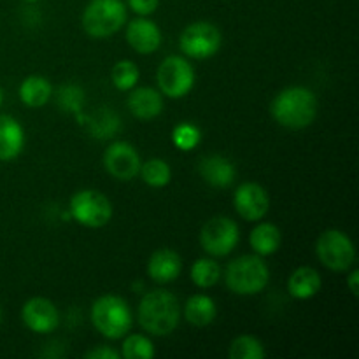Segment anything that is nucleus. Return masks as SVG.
I'll return each instance as SVG.
<instances>
[{"label": "nucleus", "mask_w": 359, "mask_h": 359, "mask_svg": "<svg viewBox=\"0 0 359 359\" xmlns=\"http://www.w3.org/2000/svg\"><path fill=\"white\" fill-rule=\"evenodd\" d=\"M221 279V266L219 263L214 262V259L202 258L196 259L191 266V280L195 283V286L203 287H212L219 283Z\"/></svg>", "instance_id": "26"}, {"label": "nucleus", "mask_w": 359, "mask_h": 359, "mask_svg": "<svg viewBox=\"0 0 359 359\" xmlns=\"http://www.w3.org/2000/svg\"><path fill=\"white\" fill-rule=\"evenodd\" d=\"M53 95L51 83L44 76H28L20 86V98L28 107H44Z\"/></svg>", "instance_id": "22"}, {"label": "nucleus", "mask_w": 359, "mask_h": 359, "mask_svg": "<svg viewBox=\"0 0 359 359\" xmlns=\"http://www.w3.org/2000/svg\"><path fill=\"white\" fill-rule=\"evenodd\" d=\"M128 109L135 118L154 119L163 111V98L154 88H132L128 97Z\"/></svg>", "instance_id": "17"}, {"label": "nucleus", "mask_w": 359, "mask_h": 359, "mask_svg": "<svg viewBox=\"0 0 359 359\" xmlns=\"http://www.w3.org/2000/svg\"><path fill=\"white\" fill-rule=\"evenodd\" d=\"M238 226L226 216H216L207 221L200 231V245L210 256H228L238 244Z\"/></svg>", "instance_id": "10"}, {"label": "nucleus", "mask_w": 359, "mask_h": 359, "mask_svg": "<svg viewBox=\"0 0 359 359\" xmlns=\"http://www.w3.org/2000/svg\"><path fill=\"white\" fill-rule=\"evenodd\" d=\"M0 319H2V312H0Z\"/></svg>", "instance_id": "36"}, {"label": "nucleus", "mask_w": 359, "mask_h": 359, "mask_svg": "<svg viewBox=\"0 0 359 359\" xmlns=\"http://www.w3.org/2000/svg\"><path fill=\"white\" fill-rule=\"evenodd\" d=\"M84 358H88V359H118L119 354L116 353L114 349H111V347L100 346V347H95V349L88 351V353L84 354Z\"/></svg>", "instance_id": "32"}, {"label": "nucleus", "mask_w": 359, "mask_h": 359, "mask_svg": "<svg viewBox=\"0 0 359 359\" xmlns=\"http://www.w3.org/2000/svg\"><path fill=\"white\" fill-rule=\"evenodd\" d=\"M126 7L121 0H91L83 13V27L90 37L105 39L121 30Z\"/></svg>", "instance_id": "5"}, {"label": "nucleus", "mask_w": 359, "mask_h": 359, "mask_svg": "<svg viewBox=\"0 0 359 359\" xmlns=\"http://www.w3.org/2000/svg\"><path fill=\"white\" fill-rule=\"evenodd\" d=\"M179 48L186 56L205 60L216 55L221 48V32L209 21H195L182 30Z\"/></svg>", "instance_id": "9"}, {"label": "nucleus", "mask_w": 359, "mask_h": 359, "mask_svg": "<svg viewBox=\"0 0 359 359\" xmlns=\"http://www.w3.org/2000/svg\"><path fill=\"white\" fill-rule=\"evenodd\" d=\"M56 104L67 114H81L86 104V93L77 84H63L56 93Z\"/></svg>", "instance_id": "25"}, {"label": "nucleus", "mask_w": 359, "mask_h": 359, "mask_svg": "<svg viewBox=\"0 0 359 359\" xmlns=\"http://www.w3.org/2000/svg\"><path fill=\"white\" fill-rule=\"evenodd\" d=\"M139 323L149 335L167 337L177 328L181 319L179 302L170 291L154 290L144 294L139 304Z\"/></svg>", "instance_id": "2"}, {"label": "nucleus", "mask_w": 359, "mask_h": 359, "mask_svg": "<svg viewBox=\"0 0 359 359\" xmlns=\"http://www.w3.org/2000/svg\"><path fill=\"white\" fill-rule=\"evenodd\" d=\"M25 2H28V4H35V2H39V0H25Z\"/></svg>", "instance_id": "35"}, {"label": "nucleus", "mask_w": 359, "mask_h": 359, "mask_svg": "<svg viewBox=\"0 0 359 359\" xmlns=\"http://www.w3.org/2000/svg\"><path fill=\"white\" fill-rule=\"evenodd\" d=\"M280 241V230L272 223L258 224L249 235V244L258 256H270L279 251Z\"/></svg>", "instance_id": "23"}, {"label": "nucleus", "mask_w": 359, "mask_h": 359, "mask_svg": "<svg viewBox=\"0 0 359 359\" xmlns=\"http://www.w3.org/2000/svg\"><path fill=\"white\" fill-rule=\"evenodd\" d=\"M200 140H202V132H200L198 126L193 125V123H179L174 128V132H172V142H174V146L181 151L195 149L200 144Z\"/></svg>", "instance_id": "30"}, {"label": "nucleus", "mask_w": 359, "mask_h": 359, "mask_svg": "<svg viewBox=\"0 0 359 359\" xmlns=\"http://www.w3.org/2000/svg\"><path fill=\"white\" fill-rule=\"evenodd\" d=\"M123 358L126 359H153L156 351H154L153 342L147 337L133 333V335L126 337L121 347Z\"/></svg>", "instance_id": "28"}, {"label": "nucleus", "mask_w": 359, "mask_h": 359, "mask_svg": "<svg viewBox=\"0 0 359 359\" xmlns=\"http://www.w3.org/2000/svg\"><path fill=\"white\" fill-rule=\"evenodd\" d=\"M233 205L244 219L259 221L269 212L270 196L262 184L244 182L235 189Z\"/></svg>", "instance_id": "13"}, {"label": "nucleus", "mask_w": 359, "mask_h": 359, "mask_svg": "<svg viewBox=\"0 0 359 359\" xmlns=\"http://www.w3.org/2000/svg\"><path fill=\"white\" fill-rule=\"evenodd\" d=\"M316 255L326 269L333 272H346L356 259V249L344 231L332 228L319 235L316 242Z\"/></svg>", "instance_id": "7"}, {"label": "nucleus", "mask_w": 359, "mask_h": 359, "mask_svg": "<svg viewBox=\"0 0 359 359\" xmlns=\"http://www.w3.org/2000/svg\"><path fill=\"white\" fill-rule=\"evenodd\" d=\"M70 216L86 228H102L111 221L112 203L97 189H81L70 198Z\"/></svg>", "instance_id": "6"}, {"label": "nucleus", "mask_w": 359, "mask_h": 359, "mask_svg": "<svg viewBox=\"0 0 359 359\" xmlns=\"http://www.w3.org/2000/svg\"><path fill=\"white\" fill-rule=\"evenodd\" d=\"M217 316V307L214 304V300L207 294H193L191 298H188L184 307V318L189 325L198 326H209L210 323L216 319Z\"/></svg>", "instance_id": "21"}, {"label": "nucleus", "mask_w": 359, "mask_h": 359, "mask_svg": "<svg viewBox=\"0 0 359 359\" xmlns=\"http://www.w3.org/2000/svg\"><path fill=\"white\" fill-rule=\"evenodd\" d=\"M91 323L104 337L118 340L132 330L133 316L128 304L116 294L97 298L91 307Z\"/></svg>", "instance_id": "4"}, {"label": "nucleus", "mask_w": 359, "mask_h": 359, "mask_svg": "<svg viewBox=\"0 0 359 359\" xmlns=\"http://www.w3.org/2000/svg\"><path fill=\"white\" fill-rule=\"evenodd\" d=\"M25 146V132L13 116L0 114V161L20 156Z\"/></svg>", "instance_id": "19"}, {"label": "nucleus", "mask_w": 359, "mask_h": 359, "mask_svg": "<svg viewBox=\"0 0 359 359\" xmlns=\"http://www.w3.org/2000/svg\"><path fill=\"white\" fill-rule=\"evenodd\" d=\"M270 112L280 126L291 130L307 128L318 116V98L309 88H284L270 104Z\"/></svg>", "instance_id": "1"}, {"label": "nucleus", "mask_w": 359, "mask_h": 359, "mask_svg": "<svg viewBox=\"0 0 359 359\" xmlns=\"http://www.w3.org/2000/svg\"><path fill=\"white\" fill-rule=\"evenodd\" d=\"M181 269V256L172 249H160V251L153 252L149 263H147V273L151 279L160 284H167L177 279Z\"/></svg>", "instance_id": "18"}, {"label": "nucleus", "mask_w": 359, "mask_h": 359, "mask_svg": "<svg viewBox=\"0 0 359 359\" xmlns=\"http://www.w3.org/2000/svg\"><path fill=\"white\" fill-rule=\"evenodd\" d=\"M130 9L139 16H149L160 6V0H128Z\"/></svg>", "instance_id": "31"}, {"label": "nucleus", "mask_w": 359, "mask_h": 359, "mask_svg": "<svg viewBox=\"0 0 359 359\" xmlns=\"http://www.w3.org/2000/svg\"><path fill=\"white\" fill-rule=\"evenodd\" d=\"M198 172L203 181L212 188H228L233 184L237 177V168L228 158L219 156V154H210L203 158L198 165Z\"/></svg>", "instance_id": "16"}, {"label": "nucleus", "mask_w": 359, "mask_h": 359, "mask_svg": "<svg viewBox=\"0 0 359 359\" xmlns=\"http://www.w3.org/2000/svg\"><path fill=\"white\" fill-rule=\"evenodd\" d=\"M158 88L168 98H182L195 84V70L181 56H167L158 67Z\"/></svg>", "instance_id": "8"}, {"label": "nucleus", "mask_w": 359, "mask_h": 359, "mask_svg": "<svg viewBox=\"0 0 359 359\" xmlns=\"http://www.w3.org/2000/svg\"><path fill=\"white\" fill-rule=\"evenodd\" d=\"M321 276L312 266H300L291 273L287 280V291L297 300H309L321 291Z\"/></svg>", "instance_id": "20"}, {"label": "nucleus", "mask_w": 359, "mask_h": 359, "mask_svg": "<svg viewBox=\"0 0 359 359\" xmlns=\"http://www.w3.org/2000/svg\"><path fill=\"white\" fill-rule=\"evenodd\" d=\"M140 165L142 161L135 147L123 140L111 144L104 153L105 170L118 181H132L133 177H137Z\"/></svg>", "instance_id": "11"}, {"label": "nucleus", "mask_w": 359, "mask_h": 359, "mask_svg": "<svg viewBox=\"0 0 359 359\" xmlns=\"http://www.w3.org/2000/svg\"><path fill=\"white\" fill-rule=\"evenodd\" d=\"M358 279H359L358 270H353V272L349 273V277H347V286H349L351 293H353L354 297H358Z\"/></svg>", "instance_id": "33"}, {"label": "nucleus", "mask_w": 359, "mask_h": 359, "mask_svg": "<svg viewBox=\"0 0 359 359\" xmlns=\"http://www.w3.org/2000/svg\"><path fill=\"white\" fill-rule=\"evenodd\" d=\"M228 356L231 359H263L266 353L263 344L256 337L241 335L230 344Z\"/></svg>", "instance_id": "27"}, {"label": "nucleus", "mask_w": 359, "mask_h": 359, "mask_svg": "<svg viewBox=\"0 0 359 359\" xmlns=\"http://www.w3.org/2000/svg\"><path fill=\"white\" fill-rule=\"evenodd\" d=\"M139 174L142 177V181L147 186H151V188H163V186H167L170 182L172 168L165 160L153 158V160L140 165Z\"/></svg>", "instance_id": "24"}, {"label": "nucleus", "mask_w": 359, "mask_h": 359, "mask_svg": "<svg viewBox=\"0 0 359 359\" xmlns=\"http://www.w3.org/2000/svg\"><path fill=\"white\" fill-rule=\"evenodd\" d=\"M4 102V93H2V88H0V105H2Z\"/></svg>", "instance_id": "34"}, {"label": "nucleus", "mask_w": 359, "mask_h": 359, "mask_svg": "<svg viewBox=\"0 0 359 359\" xmlns=\"http://www.w3.org/2000/svg\"><path fill=\"white\" fill-rule=\"evenodd\" d=\"M270 279V270L259 256H241L226 266L224 280L231 293L251 297L262 293Z\"/></svg>", "instance_id": "3"}, {"label": "nucleus", "mask_w": 359, "mask_h": 359, "mask_svg": "<svg viewBox=\"0 0 359 359\" xmlns=\"http://www.w3.org/2000/svg\"><path fill=\"white\" fill-rule=\"evenodd\" d=\"M139 76V69H137L135 63L130 62V60H121V62H118L112 67L111 72L112 83H114V86L118 88L119 91H130L132 88H135Z\"/></svg>", "instance_id": "29"}, {"label": "nucleus", "mask_w": 359, "mask_h": 359, "mask_svg": "<svg viewBox=\"0 0 359 359\" xmlns=\"http://www.w3.org/2000/svg\"><path fill=\"white\" fill-rule=\"evenodd\" d=\"M126 41L140 55H151L161 44V32L154 21L146 18H137L130 21L126 28Z\"/></svg>", "instance_id": "14"}, {"label": "nucleus", "mask_w": 359, "mask_h": 359, "mask_svg": "<svg viewBox=\"0 0 359 359\" xmlns=\"http://www.w3.org/2000/svg\"><path fill=\"white\" fill-rule=\"evenodd\" d=\"M21 319L30 332L46 335V333H51L58 328L60 312L51 300L35 297L23 305Z\"/></svg>", "instance_id": "12"}, {"label": "nucleus", "mask_w": 359, "mask_h": 359, "mask_svg": "<svg viewBox=\"0 0 359 359\" xmlns=\"http://www.w3.org/2000/svg\"><path fill=\"white\" fill-rule=\"evenodd\" d=\"M77 119H81L84 130L90 133L93 139L107 140L116 137V133L121 130V119L116 114L112 109L109 107H98L91 114L84 116L83 112L77 114Z\"/></svg>", "instance_id": "15"}]
</instances>
